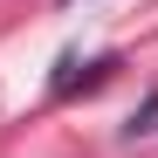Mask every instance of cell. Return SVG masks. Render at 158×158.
I'll list each match as a JSON object with an SVG mask.
<instances>
[{"label":"cell","mask_w":158,"mask_h":158,"mask_svg":"<svg viewBox=\"0 0 158 158\" xmlns=\"http://www.w3.org/2000/svg\"><path fill=\"white\" fill-rule=\"evenodd\" d=\"M110 69H117V55H89V62L62 55V62H55V83H48V96H76V89H96Z\"/></svg>","instance_id":"1"},{"label":"cell","mask_w":158,"mask_h":158,"mask_svg":"<svg viewBox=\"0 0 158 158\" xmlns=\"http://www.w3.org/2000/svg\"><path fill=\"white\" fill-rule=\"evenodd\" d=\"M62 7H76V0H62Z\"/></svg>","instance_id":"3"},{"label":"cell","mask_w":158,"mask_h":158,"mask_svg":"<svg viewBox=\"0 0 158 158\" xmlns=\"http://www.w3.org/2000/svg\"><path fill=\"white\" fill-rule=\"evenodd\" d=\"M151 131H158V89L144 96V110H138V117L124 124V138H151Z\"/></svg>","instance_id":"2"}]
</instances>
